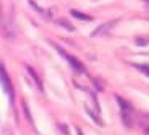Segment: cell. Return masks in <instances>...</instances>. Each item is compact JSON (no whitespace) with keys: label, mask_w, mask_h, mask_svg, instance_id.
Returning a JSON list of instances; mask_svg holds the SVG:
<instances>
[{"label":"cell","mask_w":149,"mask_h":135,"mask_svg":"<svg viewBox=\"0 0 149 135\" xmlns=\"http://www.w3.org/2000/svg\"><path fill=\"white\" fill-rule=\"evenodd\" d=\"M116 100L118 102L120 109H121V117L122 121H123L124 125L126 127H131L133 124V118H132V114H133V108L132 106L125 101L121 97H116Z\"/></svg>","instance_id":"1"},{"label":"cell","mask_w":149,"mask_h":135,"mask_svg":"<svg viewBox=\"0 0 149 135\" xmlns=\"http://www.w3.org/2000/svg\"><path fill=\"white\" fill-rule=\"evenodd\" d=\"M0 85L3 88V90L10 97V99H13V90H12V85L10 82V78L6 72L5 68L0 64Z\"/></svg>","instance_id":"2"},{"label":"cell","mask_w":149,"mask_h":135,"mask_svg":"<svg viewBox=\"0 0 149 135\" xmlns=\"http://www.w3.org/2000/svg\"><path fill=\"white\" fill-rule=\"evenodd\" d=\"M57 50L60 52L61 55H63V56H64V58L66 59L67 61H68V63L70 64V66L72 67V68L74 69L75 71H77V72H83V71L85 70L84 66H83L82 63H81L79 60H77V59L75 58L74 56L67 54L66 52H64L63 50H61V48H59V47H57Z\"/></svg>","instance_id":"3"},{"label":"cell","mask_w":149,"mask_h":135,"mask_svg":"<svg viewBox=\"0 0 149 135\" xmlns=\"http://www.w3.org/2000/svg\"><path fill=\"white\" fill-rule=\"evenodd\" d=\"M117 22H118V20H111V22H106V24H100L97 29L93 31V33L91 34V37H100V36H104V35H106V34H108L109 31L115 26V24H116Z\"/></svg>","instance_id":"4"},{"label":"cell","mask_w":149,"mask_h":135,"mask_svg":"<svg viewBox=\"0 0 149 135\" xmlns=\"http://www.w3.org/2000/svg\"><path fill=\"white\" fill-rule=\"evenodd\" d=\"M26 69H28V72L30 73V75L31 76V78L33 79V81L36 82V84L38 85V87H39V90H41V92H43L44 90V86H43V82H42V79L39 77V75L37 74V72H36L35 70H33L31 67L28 66L26 67Z\"/></svg>","instance_id":"5"},{"label":"cell","mask_w":149,"mask_h":135,"mask_svg":"<svg viewBox=\"0 0 149 135\" xmlns=\"http://www.w3.org/2000/svg\"><path fill=\"white\" fill-rule=\"evenodd\" d=\"M71 14L74 16L75 18L80 20H92V17L89 16L88 14L82 13L80 11H77V10H71Z\"/></svg>","instance_id":"6"},{"label":"cell","mask_w":149,"mask_h":135,"mask_svg":"<svg viewBox=\"0 0 149 135\" xmlns=\"http://www.w3.org/2000/svg\"><path fill=\"white\" fill-rule=\"evenodd\" d=\"M135 68H137L140 72H142L144 75L149 77V65L147 64H133Z\"/></svg>","instance_id":"7"},{"label":"cell","mask_w":149,"mask_h":135,"mask_svg":"<svg viewBox=\"0 0 149 135\" xmlns=\"http://www.w3.org/2000/svg\"><path fill=\"white\" fill-rule=\"evenodd\" d=\"M24 112H26V116H28V119L31 121V123H33V122H31V115H30V112H29V109H28V107H26V105H24Z\"/></svg>","instance_id":"8"},{"label":"cell","mask_w":149,"mask_h":135,"mask_svg":"<svg viewBox=\"0 0 149 135\" xmlns=\"http://www.w3.org/2000/svg\"><path fill=\"white\" fill-rule=\"evenodd\" d=\"M77 134H78V135H83V133L81 132V130L78 129V128H77Z\"/></svg>","instance_id":"9"},{"label":"cell","mask_w":149,"mask_h":135,"mask_svg":"<svg viewBox=\"0 0 149 135\" xmlns=\"http://www.w3.org/2000/svg\"><path fill=\"white\" fill-rule=\"evenodd\" d=\"M148 8H149V5H148Z\"/></svg>","instance_id":"10"}]
</instances>
